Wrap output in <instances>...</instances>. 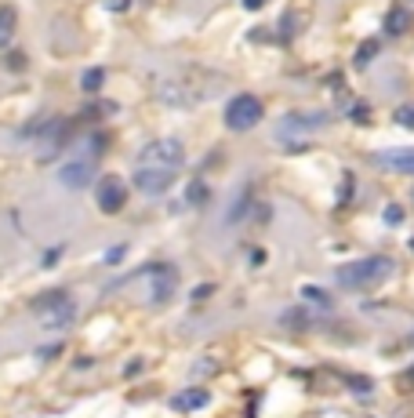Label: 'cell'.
<instances>
[{"mask_svg": "<svg viewBox=\"0 0 414 418\" xmlns=\"http://www.w3.org/2000/svg\"><path fill=\"white\" fill-rule=\"evenodd\" d=\"M392 259L385 255H375V259H356V262H345L338 266V284L345 291H370V287H378L382 280L392 277Z\"/></svg>", "mask_w": 414, "mask_h": 418, "instance_id": "obj_1", "label": "cell"}, {"mask_svg": "<svg viewBox=\"0 0 414 418\" xmlns=\"http://www.w3.org/2000/svg\"><path fill=\"white\" fill-rule=\"evenodd\" d=\"M186 160V145L179 138H153L145 142L138 157H135V167H160V171H179Z\"/></svg>", "mask_w": 414, "mask_h": 418, "instance_id": "obj_2", "label": "cell"}, {"mask_svg": "<svg viewBox=\"0 0 414 418\" xmlns=\"http://www.w3.org/2000/svg\"><path fill=\"white\" fill-rule=\"evenodd\" d=\"M261 120V98L258 95H236L226 106V128L229 131H251Z\"/></svg>", "mask_w": 414, "mask_h": 418, "instance_id": "obj_3", "label": "cell"}, {"mask_svg": "<svg viewBox=\"0 0 414 418\" xmlns=\"http://www.w3.org/2000/svg\"><path fill=\"white\" fill-rule=\"evenodd\" d=\"M331 124V113H287L276 124V138L280 142H291V138H305L316 128H327Z\"/></svg>", "mask_w": 414, "mask_h": 418, "instance_id": "obj_4", "label": "cell"}, {"mask_svg": "<svg viewBox=\"0 0 414 418\" xmlns=\"http://www.w3.org/2000/svg\"><path fill=\"white\" fill-rule=\"evenodd\" d=\"M95 204H98L102 215H117L127 204V182L120 175H102L95 185Z\"/></svg>", "mask_w": 414, "mask_h": 418, "instance_id": "obj_5", "label": "cell"}, {"mask_svg": "<svg viewBox=\"0 0 414 418\" xmlns=\"http://www.w3.org/2000/svg\"><path fill=\"white\" fill-rule=\"evenodd\" d=\"M179 171H160V167H135V190L145 197H160L171 190V182Z\"/></svg>", "mask_w": 414, "mask_h": 418, "instance_id": "obj_6", "label": "cell"}, {"mask_svg": "<svg viewBox=\"0 0 414 418\" xmlns=\"http://www.w3.org/2000/svg\"><path fill=\"white\" fill-rule=\"evenodd\" d=\"M95 178V160H70L58 167V182L65 190H84V185H91Z\"/></svg>", "mask_w": 414, "mask_h": 418, "instance_id": "obj_7", "label": "cell"}, {"mask_svg": "<svg viewBox=\"0 0 414 418\" xmlns=\"http://www.w3.org/2000/svg\"><path fill=\"white\" fill-rule=\"evenodd\" d=\"M375 164L385 167V171L414 175V150H382V153H375Z\"/></svg>", "mask_w": 414, "mask_h": 418, "instance_id": "obj_8", "label": "cell"}, {"mask_svg": "<svg viewBox=\"0 0 414 418\" xmlns=\"http://www.w3.org/2000/svg\"><path fill=\"white\" fill-rule=\"evenodd\" d=\"M207 400H211L207 389H182V393L171 400V407H174V411H182V414H189V411H204Z\"/></svg>", "mask_w": 414, "mask_h": 418, "instance_id": "obj_9", "label": "cell"}, {"mask_svg": "<svg viewBox=\"0 0 414 418\" xmlns=\"http://www.w3.org/2000/svg\"><path fill=\"white\" fill-rule=\"evenodd\" d=\"M62 302H70V291H65V287H51V291H44V295H37L30 309L37 313V317H44V313H51Z\"/></svg>", "mask_w": 414, "mask_h": 418, "instance_id": "obj_10", "label": "cell"}, {"mask_svg": "<svg viewBox=\"0 0 414 418\" xmlns=\"http://www.w3.org/2000/svg\"><path fill=\"white\" fill-rule=\"evenodd\" d=\"M410 22H414V18H410V8L396 4V8L385 15V33H389V37H403V33L410 30Z\"/></svg>", "mask_w": 414, "mask_h": 418, "instance_id": "obj_11", "label": "cell"}, {"mask_svg": "<svg viewBox=\"0 0 414 418\" xmlns=\"http://www.w3.org/2000/svg\"><path fill=\"white\" fill-rule=\"evenodd\" d=\"M15 30H18V15H15V8H0V51L11 48Z\"/></svg>", "mask_w": 414, "mask_h": 418, "instance_id": "obj_12", "label": "cell"}, {"mask_svg": "<svg viewBox=\"0 0 414 418\" xmlns=\"http://www.w3.org/2000/svg\"><path fill=\"white\" fill-rule=\"evenodd\" d=\"M73 313H77L73 302H62V306H55L51 313H44L40 324H44V327H51V331H55V327H65V324H73Z\"/></svg>", "mask_w": 414, "mask_h": 418, "instance_id": "obj_13", "label": "cell"}, {"mask_svg": "<svg viewBox=\"0 0 414 418\" xmlns=\"http://www.w3.org/2000/svg\"><path fill=\"white\" fill-rule=\"evenodd\" d=\"M153 273H157V291H153V302H164V299L171 295V287H174V269H171V266H157Z\"/></svg>", "mask_w": 414, "mask_h": 418, "instance_id": "obj_14", "label": "cell"}, {"mask_svg": "<svg viewBox=\"0 0 414 418\" xmlns=\"http://www.w3.org/2000/svg\"><path fill=\"white\" fill-rule=\"evenodd\" d=\"M102 80H105V70H102V66H91V70L80 73V88H84L87 95H95V91L102 88Z\"/></svg>", "mask_w": 414, "mask_h": 418, "instance_id": "obj_15", "label": "cell"}, {"mask_svg": "<svg viewBox=\"0 0 414 418\" xmlns=\"http://www.w3.org/2000/svg\"><path fill=\"white\" fill-rule=\"evenodd\" d=\"M207 200V182L204 178H193L186 185V204H204Z\"/></svg>", "mask_w": 414, "mask_h": 418, "instance_id": "obj_16", "label": "cell"}, {"mask_svg": "<svg viewBox=\"0 0 414 418\" xmlns=\"http://www.w3.org/2000/svg\"><path fill=\"white\" fill-rule=\"evenodd\" d=\"M375 51H378V40H363V44H360V55H356V62H370V58H375Z\"/></svg>", "mask_w": 414, "mask_h": 418, "instance_id": "obj_17", "label": "cell"}, {"mask_svg": "<svg viewBox=\"0 0 414 418\" xmlns=\"http://www.w3.org/2000/svg\"><path fill=\"white\" fill-rule=\"evenodd\" d=\"M396 124L400 128H414V106H400L396 110Z\"/></svg>", "mask_w": 414, "mask_h": 418, "instance_id": "obj_18", "label": "cell"}, {"mask_svg": "<svg viewBox=\"0 0 414 418\" xmlns=\"http://www.w3.org/2000/svg\"><path fill=\"white\" fill-rule=\"evenodd\" d=\"M102 8L113 11V15H124V11L131 8V0H102Z\"/></svg>", "mask_w": 414, "mask_h": 418, "instance_id": "obj_19", "label": "cell"}, {"mask_svg": "<svg viewBox=\"0 0 414 418\" xmlns=\"http://www.w3.org/2000/svg\"><path fill=\"white\" fill-rule=\"evenodd\" d=\"M345 113H349V117H356V120H367V102H356V106H349Z\"/></svg>", "mask_w": 414, "mask_h": 418, "instance_id": "obj_20", "label": "cell"}, {"mask_svg": "<svg viewBox=\"0 0 414 418\" xmlns=\"http://www.w3.org/2000/svg\"><path fill=\"white\" fill-rule=\"evenodd\" d=\"M295 30H298V18H295V15L287 11V15H283V37H291Z\"/></svg>", "mask_w": 414, "mask_h": 418, "instance_id": "obj_21", "label": "cell"}, {"mask_svg": "<svg viewBox=\"0 0 414 418\" xmlns=\"http://www.w3.org/2000/svg\"><path fill=\"white\" fill-rule=\"evenodd\" d=\"M400 218H403V211H400L396 204H389V207H385V222H392V226H396Z\"/></svg>", "mask_w": 414, "mask_h": 418, "instance_id": "obj_22", "label": "cell"}, {"mask_svg": "<svg viewBox=\"0 0 414 418\" xmlns=\"http://www.w3.org/2000/svg\"><path fill=\"white\" fill-rule=\"evenodd\" d=\"M58 255H62V251H58V247H51V251H48V259H44V266H55V259H58Z\"/></svg>", "mask_w": 414, "mask_h": 418, "instance_id": "obj_23", "label": "cell"}, {"mask_svg": "<svg viewBox=\"0 0 414 418\" xmlns=\"http://www.w3.org/2000/svg\"><path fill=\"white\" fill-rule=\"evenodd\" d=\"M261 4H266V0H244V8H247V11H258Z\"/></svg>", "mask_w": 414, "mask_h": 418, "instance_id": "obj_24", "label": "cell"}, {"mask_svg": "<svg viewBox=\"0 0 414 418\" xmlns=\"http://www.w3.org/2000/svg\"><path fill=\"white\" fill-rule=\"evenodd\" d=\"M410 247H414V240H410Z\"/></svg>", "mask_w": 414, "mask_h": 418, "instance_id": "obj_25", "label": "cell"}]
</instances>
